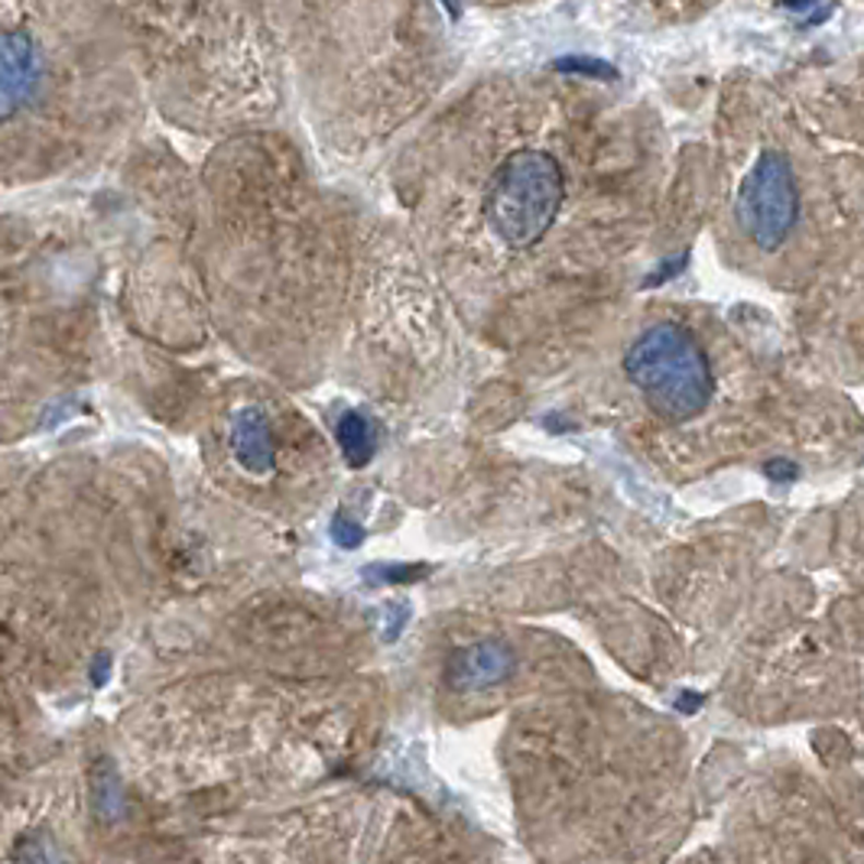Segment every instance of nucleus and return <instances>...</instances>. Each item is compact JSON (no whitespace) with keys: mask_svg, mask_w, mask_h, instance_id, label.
Instances as JSON below:
<instances>
[{"mask_svg":"<svg viewBox=\"0 0 864 864\" xmlns=\"http://www.w3.org/2000/svg\"><path fill=\"white\" fill-rule=\"evenodd\" d=\"M446 123L419 202L455 289L526 293L576 276V95L485 92Z\"/></svg>","mask_w":864,"mask_h":864,"instance_id":"obj_1","label":"nucleus"},{"mask_svg":"<svg viewBox=\"0 0 864 864\" xmlns=\"http://www.w3.org/2000/svg\"><path fill=\"white\" fill-rule=\"evenodd\" d=\"M620 368L647 410L666 423H689L712 403L715 374L702 342L679 322H653L634 335Z\"/></svg>","mask_w":864,"mask_h":864,"instance_id":"obj_2","label":"nucleus"},{"mask_svg":"<svg viewBox=\"0 0 864 864\" xmlns=\"http://www.w3.org/2000/svg\"><path fill=\"white\" fill-rule=\"evenodd\" d=\"M735 222L757 250H780L800 222V182L793 163L780 150L757 153L741 179Z\"/></svg>","mask_w":864,"mask_h":864,"instance_id":"obj_3","label":"nucleus"},{"mask_svg":"<svg viewBox=\"0 0 864 864\" xmlns=\"http://www.w3.org/2000/svg\"><path fill=\"white\" fill-rule=\"evenodd\" d=\"M513 673V650L504 640L469 643L446 660V683L459 693L488 689Z\"/></svg>","mask_w":864,"mask_h":864,"instance_id":"obj_4","label":"nucleus"},{"mask_svg":"<svg viewBox=\"0 0 864 864\" xmlns=\"http://www.w3.org/2000/svg\"><path fill=\"white\" fill-rule=\"evenodd\" d=\"M228 449L247 475H270L276 469V433L260 406H241L228 423Z\"/></svg>","mask_w":864,"mask_h":864,"instance_id":"obj_5","label":"nucleus"},{"mask_svg":"<svg viewBox=\"0 0 864 864\" xmlns=\"http://www.w3.org/2000/svg\"><path fill=\"white\" fill-rule=\"evenodd\" d=\"M335 433H339V446H342L348 465H355V469L368 465L374 449H377V426L370 423L368 416L365 413H345L339 419Z\"/></svg>","mask_w":864,"mask_h":864,"instance_id":"obj_6","label":"nucleus"},{"mask_svg":"<svg viewBox=\"0 0 864 864\" xmlns=\"http://www.w3.org/2000/svg\"><path fill=\"white\" fill-rule=\"evenodd\" d=\"M13 864H62L56 845L43 836H29L16 845L13 852Z\"/></svg>","mask_w":864,"mask_h":864,"instance_id":"obj_7","label":"nucleus"},{"mask_svg":"<svg viewBox=\"0 0 864 864\" xmlns=\"http://www.w3.org/2000/svg\"><path fill=\"white\" fill-rule=\"evenodd\" d=\"M332 540L342 546V549H358L362 543H365V530H362V523L358 520H352L348 513H335V520H332Z\"/></svg>","mask_w":864,"mask_h":864,"instance_id":"obj_8","label":"nucleus"},{"mask_svg":"<svg viewBox=\"0 0 864 864\" xmlns=\"http://www.w3.org/2000/svg\"><path fill=\"white\" fill-rule=\"evenodd\" d=\"M429 572V566H413V563H403V566H370L368 576H380V582H416Z\"/></svg>","mask_w":864,"mask_h":864,"instance_id":"obj_9","label":"nucleus"},{"mask_svg":"<svg viewBox=\"0 0 864 864\" xmlns=\"http://www.w3.org/2000/svg\"><path fill=\"white\" fill-rule=\"evenodd\" d=\"M559 72H569V75H592V79H615L617 72L605 62H595V59H563L556 66Z\"/></svg>","mask_w":864,"mask_h":864,"instance_id":"obj_10","label":"nucleus"},{"mask_svg":"<svg viewBox=\"0 0 864 864\" xmlns=\"http://www.w3.org/2000/svg\"><path fill=\"white\" fill-rule=\"evenodd\" d=\"M406 620H410V608H406V602H393V605H387L383 637H387V640H397Z\"/></svg>","mask_w":864,"mask_h":864,"instance_id":"obj_11","label":"nucleus"},{"mask_svg":"<svg viewBox=\"0 0 864 864\" xmlns=\"http://www.w3.org/2000/svg\"><path fill=\"white\" fill-rule=\"evenodd\" d=\"M683 267H686V253H676V257L663 260V263H660V270L647 276V286H660V283L673 280V276H676V273H679Z\"/></svg>","mask_w":864,"mask_h":864,"instance_id":"obj_12","label":"nucleus"},{"mask_svg":"<svg viewBox=\"0 0 864 864\" xmlns=\"http://www.w3.org/2000/svg\"><path fill=\"white\" fill-rule=\"evenodd\" d=\"M764 475H767L770 482H796L800 469H796L790 459H773V462L764 465Z\"/></svg>","mask_w":864,"mask_h":864,"instance_id":"obj_13","label":"nucleus"},{"mask_svg":"<svg viewBox=\"0 0 864 864\" xmlns=\"http://www.w3.org/2000/svg\"><path fill=\"white\" fill-rule=\"evenodd\" d=\"M832 13H836V3H822V7H813V10H809V13L803 16V23H800V26H803V29H809V26H822V23H826V20L832 16Z\"/></svg>","mask_w":864,"mask_h":864,"instance_id":"obj_14","label":"nucleus"},{"mask_svg":"<svg viewBox=\"0 0 864 864\" xmlns=\"http://www.w3.org/2000/svg\"><path fill=\"white\" fill-rule=\"evenodd\" d=\"M108 676H111V656L102 653V656L95 660V666H92V683H95V686H105Z\"/></svg>","mask_w":864,"mask_h":864,"instance_id":"obj_15","label":"nucleus"},{"mask_svg":"<svg viewBox=\"0 0 864 864\" xmlns=\"http://www.w3.org/2000/svg\"><path fill=\"white\" fill-rule=\"evenodd\" d=\"M683 712H696L699 706H702V696H696V693H686V696H679V702H676Z\"/></svg>","mask_w":864,"mask_h":864,"instance_id":"obj_16","label":"nucleus"},{"mask_svg":"<svg viewBox=\"0 0 864 864\" xmlns=\"http://www.w3.org/2000/svg\"><path fill=\"white\" fill-rule=\"evenodd\" d=\"M816 3H819V0H777V7H783V10H806V13H809Z\"/></svg>","mask_w":864,"mask_h":864,"instance_id":"obj_17","label":"nucleus"}]
</instances>
